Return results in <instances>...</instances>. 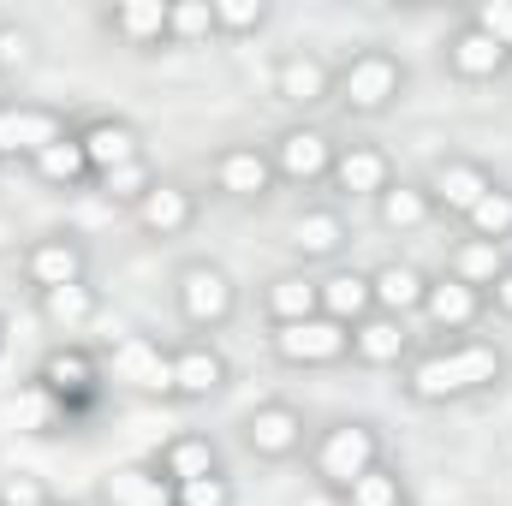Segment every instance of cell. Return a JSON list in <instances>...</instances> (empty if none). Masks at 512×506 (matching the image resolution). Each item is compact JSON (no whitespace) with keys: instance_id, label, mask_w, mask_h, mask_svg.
<instances>
[{"instance_id":"cell-21","label":"cell","mask_w":512,"mask_h":506,"mask_svg":"<svg viewBox=\"0 0 512 506\" xmlns=\"http://www.w3.org/2000/svg\"><path fill=\"white\" fill-rule=\"evenodd\" d=\"M417 334H411V322H399V316H364L358 328H352V364L358 370H405L417 352Z\"/></svg>"},{"instance_id":"cell-3","label":"cell","mask_w":512,"mask_h":506,"mask_svg":"<svg viewBox=\"0 0 512 506\" xmlns=\"http://www.w3.org/2000/svg\"><path fill=\"white\" fill-rule=\"evenodd\" d=\"M405 90H411V72H405V60L393 48H382V42L352 48L334 66V102L352 120H382V114H393L405 102Z\"/></svg>"},{"instance_id":"cell-16","label":"cell","mask_w":512,"mask_h":506,"mask_svg":"<svg viewBox=\"0 0 512 506\" xmlns=\"http://www.w3.org/2000/svg\"><path fill=\"white\" fill-rule=\"evenodd\" d=\"M131 221H137V233L143 239H185L197 221H203V191L197 185H185V179H161L137 209H131Z\"/></svg>"},{"instance_id":"cell-7","label":"cell","mask_w":512,"mask_h":506,"mask_svg":"<svg viewBox=\"0 0 512 506\" xmlns=\"http://www.w3.org/2000/svg\"><path fill=\"white\" fill-rule=\"evenodd\" d=\"M268 358H274L280 370H334V364L352 358V328H340V322H328V316L268 328Z\"/></svg>"},{"instance_id":"cell-15","label":"cell","mask_w":512,"mask_h":506,"mask_svg":"<svg viewBox=\"0 0 512 506\" xmlns=\"http://www.w3.org/2000/svg\"><path fill=\"white\" fill-rule=\"evenodd\" d=\"M352 245V221L340 203H304L292 221H286V251L298 256L304 268L310 262H340Z\"/></svg>"},{"instance_id":"cell-2","label":"cell","mask_w":512,"mask_h":506,"mask_svg":"<svg viewBox=\"0 0 512 506\" xmlns=\"http://www.w3.org/2000/svg\"><path fill=\"white\" fill-rule=\"evenodd\" d=\"M310 477L328 489V495H346L364 471H376L387 459V441L370 417H334L322 429H310Z\"/></svg>"},{"instance_id":"cell-8","label":"cell","mask_w":512,"mask_h":506,"mask_svg":"<svg viewBox=\"0 0 512 506\" xmlns=\"http://www.w3.org/2000/svg\"><path fill=\"white\" fill-rule=\"evenodd\" d=\"M18 274L30 292H54V286H72V280H90V245L66 227L54 233H36L24 251H18Z\"/></svg>"},{"instance_id":"cell-35","label":"cell","mask_w":512,"mask_h":506,"mask_svg":"<svg viewBox=\"0 0 512 506\" xmlns=\"http://www.w3.org/2000/svg\"><path fill=\"white\" fill-rule=\"evenodd\" d=\"M155 185H161V173L149 167V155H143V161H126V167H114V173H102V179H96V191H102L114 209H137Z\"/></svg>"},{"instance_id":"cell-34","label":"cell","mask_w":512,"mask_h":506,"mask_svg":"<svg viewBox=\"0 0 512 506\" xmlns=\"http://www.w3.org/2000/svg\"><path fill=\"white\" fill-rule=\"evenodd\" d=\"M215 30V0H173L167 6V48H203Z\"/></svg>"},{"instance_id":"cell-18","label":"cell","mask_w":512,"mask_h":506,"mask_svg":"<svg viewBox=\"0 0 512 506\" xmlns=\"http://www.w3.org/2000/svg\"><path fill=\"white\" fill-rule=\"evenodd\" d=\"M429 197H435V209L441 215H453V221H465L489 191H495V173L477 161V155H441L435 167H429Z\"/></svg>"},{"instance_id":"cell-33","label":"cell","mask_w":512,"mask_h":506,"mask_svg":"<svg viewBox=\"0 0 512 506\" xmlns=\"http://www.w3.org/2000/svg\"><path fill=\"white\" fill-rule=\"evenodd\" d=\"M459 227H465V239L507 245V251H512V185H501V179H495V191H489V197H483V203H477Z\"/></svg>"},{"instance_id":"cell-28","label":"cell","mask_w":512,"mask_h":506,"mask_svg":"<svg viewBox=\"0 0 512 506\" xmlns=\"http://www.w3.org/2000/svg\"><path fill=\"white\" fill-rule=\"evenodd\" d=\"M30 179L42 185V191H54V197H72V191H96V173H90V161H84V143L66 131L60 143H48L36 161H30Z\"/></svg>"},{"instance_id":"cell-29","label":"cell","mask_w":512,"mask_h":506,"mask_svg":"<svg viewBox=\"0 0 512 506\" xmlns=\"http://www.w3.org/2000/svg\"><path fill=\"white\" fill-rule=\"evenodd\" d=\"M102 501L108 506H179V489L155 471V459H131V465H114L102 477Z\"/></svg>"},{"instance_id":"cell-44","label":"cell","mask_w":512,"mask_h":506,"mask_svg":"<svg viewBox=\"0 0 512 506\" xmlns=\"http://www.w3.org/2000/svg\"><path fill=\"white\" fill-rule=\"evenodd\" d=\"M0 352H6V316H0Z\"/></svg>"},{"instance_id":"cell-37","label":"cell","mask_w":512,"mask_h":506,"mask_svg":"<svg viewBox=\"0 0 512 506\" xmlns=\"http://www.w3.org/2000/svg\"><path fill=\"white\" fill-rule=\"evenodd\" d=\"M215 30L221 36H256V30H268V0H215Z\"/></svg>"},{"instance_id":"cell-10","label":"cell","mask_w":512,"mask_h":506,"mask_svg":"<svg viewBox=\"0 0 512 506\" xmlns=\"http://www.w3.org/2000/svg\"><path fill=\"white\" fill-rule=\"evenodd\" d=\"M417 316H423V328L435 334V346H447V340H471V334L489 322V298H483L477 286H459L453 274H435Z\"/></svg>"},{"instance_id":"cell-45","label":"cell","mask_w":512,"mask_h":506,"mask_svg":"<svg viewBox=\"0 0 512 506\" xmlns=\"http://www.w3.org/2000/svg\"><path fill=\"white\" fill-rule=\"evenodd\" d=\"M0 506H6V501H0Z\"/></svg>"},{"instance_id":"cell-17","label":"cell","mask_w":512,"mask_h":506,"mask_svg":"<svg viewBox=\"0 0 512 506\" xmlns=\"http://www.w3.org/2000/svg\"><path fill=\"white\" fill-rule=\"evenodd\" d=\"M108 370H114V381H126L131 393L167 399L173 393V346H161L149 334H126V340L108 346Z\"/></svg>"},{"instance_id":"cell-42","label":"cell","mask_w":512,"mask_h":506,"mask_svg":"<svg viewBox=\"0 0 512 506\" xmlns=\"http://www.w3.org/2000/svg\"><path fill=\"white\" fill-rule=\"evenodd\" d=\"M489 316H507V322H512V268L489 286Z\"/></svg>"},{"instance_id":"cell-26","label":"cell","mask_w":512,"mask_h":506,"mask_svg":"<svg viewBox=\"0 0 512 506\" xmlns=\"http://www.w3.org/2000/svg\"><path fill=\"white\" fill-rule=\"evenodd\" d=\"M429 280H435V274H423L411 256H387L382 268H370L376 310H382V316H399V322H411V316L423 310V298H429Z\"/></svg>"},{"instance_id":"cell-41","label":"cell","mask_w":512,"mask_h":506,"mask_svg":"<svg viewBox=\"0 0 512 506\" xmlns=\"http://www.w3.org/2000/svg\"><path fill=\"white\" fill-rule=\"evenodd\" d=\"M42 495H48V489H42V483H36V477H12V483H6V489H0V501H6V506L42 501Z\"/></svg>"},{"instance_id":"cell-24","label":"cell","mask_w":512,"mask_h":506,"mask_svg":"<svg viewBox=\"0 0 512 506\" xmlns=\"http://www.w3.org/2000/svg\"><path fill=\"white\" fill-rule=\"evenodd\" d=\"M316 292H322V316L340 322V328H358L364 316H376L370 268H346V262H334L328 274H316Z\"/></svg>"},{"instance_id":"cell-30","label":"cell","mask_w":512,"mask_h":506,"mask_svg":"<svg viewBox=\"0 0 512 506\" xmlns=\"http://www.w3.org/2000/svg\"><path fill=\"white\" fill-rule=\"evenodd\" d=\"M36 310L54 334H84L96 316H102V286L96 280H72V286H54V292H36Z\"/></svg>"},{"instance_id":"cell-40","label":"cell","mask_w":512,"mask_h":506,"mask_svg":"<svg viewBox=\"0 0 512 506\" xmlns=\"http://www.w3.org/2000/svg\"><path fill=\"white\" fill-rule=\"evenodd\" d=\"M30 30H18V24H0V72H18V66H30Z\"/></svg>"},{"instance_id":"cell-20","label":"cell","mask_w":512,"mask_h":506,"mask_svg":"<svg viewBox=\"0 0 512 506\" xmlns=\"http://www.w3.org/2000/svg\"><path fill=\"white\" fill-rule=\"evenodd\" d=\"M72 137L84 143V161H90L96 179L126 167V161H143V131L131 126L126 114H90V120L72 126Z\"/></svg>"},{"instance_id":"cell-36","label":"cell","mask_w":512,"mask_h":506,"mask_svg":"<svg viewBox=\"0 0 512 506\" xmlns=\"http://www.w3.org/2000/svg\"><path fill=\"white\" fill-rule=\"evenodd\" d=\"M340 501H346V506H405V471L382 459V465H376V471H364Z\"/></svg>"},{"instance_id":"cell-11","label":"cell","mask_w":512,"mask_h":506,"mask_svg":"<svg viewBox=\"0 0 512 506\" xmlns=\"http://www.w3.org/2000/svg\"><path fill=\"white\" fill-rule=\"evenodd\" d=\"M393 179H399V167H393V155H387L382 143L352 137V143H340V155H334L328 191H334V203H376Z\"/></svg>"},{"instance_id":"cell-5","label":"cell","mask_w":512,"mask_h":506,"mask_svg":"<svg viewBox=\"0 0 512 506\" xmlns=\"http://www.w3.org/2000/svg\"><path fill=\"white\" fill-rule=\"evenodd\" d=\"M239 447L251 453L256 465H286L310 447V417L292 399H256L251 411L239 417Z\"/></svg>"},{"instance_id":"cell-23","label":"cell","mask_w":512,"mask_h":506,"mask_svg":"<svg viewBox=\"0 0 512 506\" xmlns=\"http://www.w3.org/2000/svg\"><path fill=\"white\" fill-rule=\"evenodd\" d=\"M155 471L173 483V489H185V483H197V477H215V471H227L221 465V447H215V435H203V429H179V435H167L155 453Z\"/></svg>"},{"instance_id":"cell-25","label":"cell","mask_w":512,"mask_h":506,"mask_svg":"<svg viewBox=\"0 0 512 506\" xmlns=\"http://www.w3.org/2000/svg\"><path fill=\"white\" fill-rule=\"evenodd\" d=\"M435 221H441V209H435V197H429L423 179H393L376 197V227L393 233V239H411V233H423Z\"/></svg>"},{"instance_id":"cell-13","label":"cell","mask_w":512,"mask_h":506,"mask_svg":"<svg viewBox=\"0 0 512 506\" xmlns=\"http://www.w3.org/2000/svg\"><path fill=\"white\" fill-rule=\"evenodd\" d=\"M233 387V364L215 340H185L173 346V405H209Z\"/></svg>"},{"instance_id":"cell-12","label":"cell","mask_w":512,"mask_h":506,"mask_svg":"<svg viewBox=\"0 0 512 506\" xmlns=\"http://www.w3.org/2000/svg\"><path fill=\"white\" fill-rule=\"evenodd\" d=\"M441 72H447L453 84H495V78L512 72V54L495 36H483L471 18H459V24L441 36Z\"/></svg>"},{"instance_id":"cell-27","label":"cell","mask_w":512,"mask_h":506,"mask_svg":"<svg viewBox=\"0 0 512 506\" xmlns=\"http://www.w3.org/2000/svg\"><path fill=\"white\" fill-rule=\"evenodd\" d=\"M167 6H173V0H114V6L102 12V30H108L114 42L137 48V54H155V48L167 42Z\"/></svg>"},{"instance_id":"cell-31","label":"cell","mask_w":512,"mask_h":506,"mask_svg":"<svg viewBox=\"0 0 512 506\" xmlns=\"http://www.w3.org/2000/svg\"><path fill=\"white\" fill-rule=\"evenodd\" d=\"M507 268H512L507 245H483V239H465V233L447 245V274H453L459 286H477L483 298H489V286H495Z\"/></svg>"},{"instance_id":"cell-14","label":"cell","mask_w":512,"mask_h":506,"mask_svg":"<svg viewBox=\"0 0 512 506\" xmlns=\"http://www.w3.org/2000/svg\"><path fill=\"white\" fill-rule=\"evenodd\" d=\"M72 131V120L60 108H42V102H0V161H36L48 143H60Z\"/></svg>"},{"instance_id":"cell-19","label":"cell","mask_w":512,"mask_h":506,"mask_svg":"<svg viewBox=\"0 0 512 506\" xmlns=\"http://www.w3.org/2000/svg\"><path fill=\"white\" fill-rule=\"evenodd\" d=\"M274 102L292 108V114H316L334 102V66L322 54H280L274 60Z\"/></svg>"},{"instance_id":"cell-39","label":"cell","mask_w":512,"mask_h":506,"mask_svg":"<svg viewBox=\"0 0 512 506\" xmlns=\"http://www.w3.org/2000/svg\"><path fill=\"white\" fill-rule=\"evenodd\" d=\"M465 18H471L483 36H495V42H501V48L512 54V0H477Z\"/></svg>"},{"instance_id":"cell-43","label":"cell","mask_w":512,"mask_h":506,"mask_svg":"<svg viewBox=\"0 0 512 506\" xmlns=\"http://www.w3.org/2000/svg\"><path fill=\"white\" fill-rule=\"evenodd\" d=\"M24 506H66V501H54V495H42V501H24Z\"/></svg>"},{"instance_id":"cell-6","label":"cell","mask_w":512,"mask_h":506,"mask_svg":"<svg viewBox=\"0 0 512 506\" xmlns=\"http://www.w3.org/2000/svg\"><path fill=\"white\" fill-rule=\"evenodd\" d=\"M334 155H340L334 131H322L316 120H292V126H280L274 137H268L274 179H280V185H298V191H316V185H328V173H334Z\"/></svg>"},{"instance_id":"cell-32","label":"cell","mask_w":512,"mask_h":506,"mask_svg":"<svg viewBox=\"0 0 512 506\" xmlns=\"http://www.w3.org/2000/svg\"><path fill=\"white\" fill-rule=\"evenodd\" d=\"M96 376H102V358H96L84 340H66V346H54V352L36 364V381H42L48 393H72V387H90Z\"/></svg>"},{"instance_id":"cell-9","label":"cell","mask_w":512,"mask_h":506,"mask_svg":"<svg viewBox=\"0 0 512 506\" xmlns=\"http://www.w3.org/2000/svg\"><path fill=\"white\" fill-rule=\"evenodd\" d=\"M209 191L227 197V203H268L280 191L274 161H268V143H227V149H215Z\"/></svg>"},{"instance_id":"cell-4","label":"cell","mask_w":512,"mask_h":506,"mask_svg":"<svg viewBox=\"0 0 512 506\" xmlns=\"http://www.w3.org/2000/svg\"><path fill=\"white\" fill-rule=\"evenodd\" d=\"M173 310L191 334H221L239 316V280L215 256H185L173 268Z\"/></svg>"},{"instance_id":"cell-38","label":"cell","mask_w":512,"mask_h":506,"mask_svg":"<svg viewBox=\"0 0 512 506\" xmlns=\"http://www.w3.org/2000/svg\"><path fill=\"white\" fill-rule=\"evenodd\" d=\"M179 506H239V489H233L227 471H215V477L185 483V489H179Z\"/></svg>"},{"instance_id":"cell-22","label":"cell","mask_w":512,"mask_h":506,"mask_svg":"<svg viewBox=\"0 0 512 506\" xmlns=\"http://www.w3.org/2000/svg\"><path fill=\"white\" fill-rule=\"evenodd\" d=\"M256 304H262V322H268V328L322 316V292H316V274H310V268H280V274H268L262 292H256Z\"/></svg>"},{"instance_id":"cell-1","label":"cell","mask_w":512,"mask_h":506,"mask_svg":"<svg viewBox=\"0 0 512 506\" xmlns=\"http://www.w3.org/2000/svg\"><path fill=\"white\" fill-rule=\"evenodd\" d=\"M507 381V352L483 334L471 340H447V346H429L423 358L405 364V399L411 405H465V399H483Z\"/></svg>"}]
</instances>
